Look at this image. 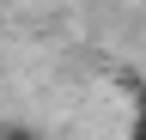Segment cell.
<instances>
[{
  "mask_svg": "<svg viewBox=\"0 0 146 140\" xmlns=\"http://www.w3.org/2000/svg\"><path fill=\"white\" fill-rule=\"evenodd\" d=\"M0 140H36V134H25V128H6V134H0Z\"/></svg>",
  "mask_w": 146,
  "mask_h": 140,
  "instance_id": "6da1fadb",
  "label": "cell"
}]
</instances>
